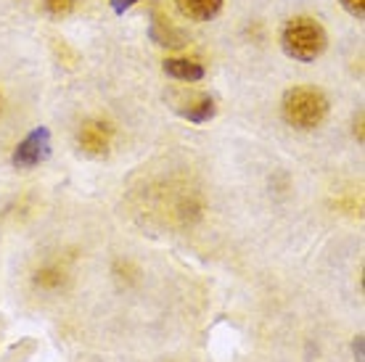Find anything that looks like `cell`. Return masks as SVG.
<instances>
[{
    "label": "cell",
    "mask_w": 365,
    "mask_h": 362,
    "mask_svg": "<svg viewBox=\"0 0 365 362\" xmlns=\"http://www.w3.org/2000/svg\"><path fill=\"white\" fill-rule=\"evenodd\" d=\"M281 46L286 56H292L294 61H315L329 46V37H326V29L320 27L315 19L299 16L292 19L283 27Z\"/></svg>",
    "instance_id": "1"
},
{
    "label": "cell",
    "mask_w": 365,
    "mask_h": 362,
    "mask_svg": "<svg viewBox=\"0 0 365 362\" xmlns=\"http://www.w3.org/2000/svg\"><path fill=\"white\" fill-rule=\"evenodd\" d=\"M283 119L297 130H315L329 117V100L315 88H292L283 95Z\"/></svg>",
    "instance_id": "2"
},
{
    "label": "cell",
    "mask_w": 365,
    "mask_h": 362,
    "mask_svg": "<svg viewBox=\"0 0 365 362\" xmlns=\"http://www.w3.org/2000/svg\"><path fill=\"white\" fill-rule=\"evenodd\" d=\"M48 156H51V133H48V127H37L16 145L11 162L16 170H32L46 162Z\"/></svg>",
    "instance_id": "3"
},
{
    "label": "cell",
    "mask_w": 365,
    "mask_h": 362,
    "mask_svg": "<svg viewBox=\"0 0 365 362\" xmlns=\"http://www.w3.org/2000/svg\"><path fill=\"white\" fill-rule=\"evenodd\" d=\"M111 135H114V130H111L109 122H103V119H88L80 127L77 143L83 148V154L93 156V159H103V156L109 154Z\"/></svg>",
    "instance_id": "4"
},
{
    "label": "cell",
    "mask_w": 365,
    "mask_h": 362,
    "mask_svg": "<svg viewBox=\"0 0 365 362\" xmlns=\"http://www.w3.org/2000/svg\"><path fill=\"white\" fill-rule=\"evenodd\" d=\"M178 9L191 21H210L220 14L222 0H178Z\"/></svg>",
    "instance_id": "5"
},
{
    "label": "cell",
    "mask_w": 365,
    "mask_h": 362,
    "mask_svg": "<svg viewBox=\"0 0 365 362\" xmlns=\"http://www.w3.org/2000/svg\"><path fill=\"white\" fill-rule=\"evenodd\" d=\"M165 74L175 77V80L185 82H199L204 80V66L196 61H182V58H167L165 61Z\"/></svg>",
    "instance_id": "6"
},
{
    "label": "cell",
    "mask_w": 365,
    "mask_h": 362,
    "mask_svg": "<svg viewBox=\"0 0 365 362\" xmlns=\"http://www.w3.org/2000/svg\"><path fill=\"white\" fill-rule=\"evenodd\" d=\"M182 117L191 119V122H196V125H201V122H207V119L215 117V100L210 98V95H201V100L193 106V109H185L182 111Z\"/></svg>",
    "instance_id": "7"
},
{
    "label": "cell",
    "mask_w": 365,
    "mask_h": 362,
    "mask_svg": "<svg viewBox=\"0 0 365 362\" xmlns=\"http://www.w3.org/2000/svg\"><path fill=\"white\" fill-rule=\"evenodd\" d=\"M46 9L51 11L53 16H66V14H72L74 0H46Z\"/></svg>",
    "instance_id": "8"
},
{
    "label": "cell",
    "mask_w": 365,
    "mask_h": 362,
    "mask_svg": "<svg viewBox=\"0 0 365 362\" xmlns=\"http://www.w3.org/2000/svg\"><path fill=\"white\" fill-rule=\"evenodd\" d=\"M341 6L357 19V21H363L365 16V0H341Z\"/></svg>",
    "instance_id": "9"
},
{
    "label": "cell",
    "mask_w": 365,
    "mask_h": 362,
    "mask_svg": "<svg viewBox=\"0 0 365 362\" xmlns=\"http://www.w3.org/2000/svg\"><path fill=\"white\" fill-rule=\"evenodd\" d=\"M133 3H138V0H111V6H114V11H117V14H122L125 9H130Z\"/></svg>",
    "instance_id": "10"
}]
</instances>
